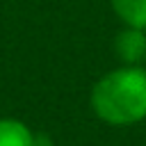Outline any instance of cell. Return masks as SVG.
Instances as JSON below:
<instances>
[{"label":"cell","mask_w":146,"mask_h":146,"mask_svg":"<svg viewBox=\"0 0 146 146\" xmlns=\"http://www.w3.org/2000/svg\"><path fill=\"white\" fill-rule=\"evenodd\" d=\"M91 110L110 125H132L146 119V71L121 66L105 73L91 89Z\"/></svg>","instance_id":"1"},{"label":"cell","mask_w":146,"mask_h":146,"mask_svg":"<svg viewBox=\"0 0 146 146\" xmlns=\"http://www.w3.org/2000/svg\"><path fill=\"white\" fill-rule=\"evenodd\" d=\"M114 50L128 66H135L146 57V32L141 27L121 30L114 39Z\"/></svg>","instance_id":"2"},{"label":"cell","mask_w":146,"mask_h":146,"mask_svg":"<svg viewBox=\"0 0 146 146\" xmlns=\"http://www.w3.org/2000/svg\"><path fill=\"white\" fill-rule=\"evenodd\" d=\"M0 146H34V132L27 123L2 116L0 119Z\"/></svg>","instance_id":"3"},{"label":"cell","mask_w":146,"mask_h":146,"mask_svg":"<svg viewBox=\"0 0 146 146\" xmlns=\"http://www.w3.org/2000/svg\"><path fill=\"white\" fill-rule=\"evenodd\" d=\"M112 9L128 27L146 30V0H112Z\"/></svg>","instance_id":"4"},{"label":"cell","mask_w":146,"mask_h":146,"mask_svg":"<svg viewBox=\"0 0 146 146\" xmlns=\"http://www.w3.org/2000/svg\"><path fill=\"white\" fill-rule=\"evenodd\" d=\"M34 146H52V141H50V137H48V135L36 132V135H34Z\"/></svg>","instance_id":"5"}]
</instances>
